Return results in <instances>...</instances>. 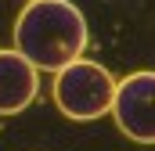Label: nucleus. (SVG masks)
Listing matches in <instances>:
<instances>
[{
	"label": "nucleus",
	"instance_id": "nucleus-1",
	"mask_svg": "<svg viewBox=\"0 0 155 151\" xmlns=\"http://www.w3.org/2000/svg\"><path fill=\"white\" fill-rule=\"evenodd\" d=\"M87 18L72 0H29L15 22V50L36 69L58 72L87 50Z\"/></svg>",
	"mask_w": 155,
	"mask_h": 151
},
{
	"label": "nucleus",
	"instance_id": "nucleus-3",
	"mask_svg": "<svg viewBox=\"0 0 155 151\" xmlns=\"http://www.w3.org/2000/svg\"><path fill=\"white\" fill-rule=\"evenodd\" d=\"M152 90H155V72H134L119 79L112 90V104L108 112L116 119V126L137 144H152L155 140V108H152Z\"/></svg>",
	"mask_w": 155,
	"mask_h": 151
},
{
	"label": "nucleus",
	"instance_id": "nucleus-4",
	"mask_svg": "<svg viewBox=\"0 0 155 151\" xmlns=\"http://www.w3.org/2000/svg\"><path fill=\"white\" fill-rule=\"evenodd\" d=\"M40 94V72L11 47L0 50V115L25 112Z\"/></svg>",
	"mask_w": 155,
	"mask_h": 151
},
{
	"label": "nucleus",
	"instance_id": "nucleus-2",
	"mask_svg": "<svg viewBox=\"0 0 155 151\" xmlns=\"http://www.w3.org/2000/svg\"><path fill=\"white\" fill-rule=\"evenodd\" d=\"M116 90V76L97 61L76 58L72 65L54 72V104L65 119L76 122H94L108 112Z\"/></svg>",
	"mask_w": 155,
	"mask_h": 151
}]
</instances>
